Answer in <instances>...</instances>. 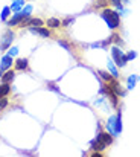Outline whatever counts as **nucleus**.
<instances>
[{"instance_id":"obj_1","label":"nucleus","mask_w":140,"mask_h":157,"mask_svg":"<svg viewBox=\"0 0 140 157\" xmlns=\"http://www.w3.org/2000/svg\"><path fill=\"white\" fill-rule=\"evenodd\" d=\"M100 15H102V18L105 20V23H107L111 29H116V28L119 26V23H120V15H119L117 11H113V9L105 8Z\"/></svg>"},{"instance_id":"obj_2","label":"nucleus","mask_w":140,"mask_h":157,"mask_svg":"<svg viewBox=\"0 0 140 157\" xmlns=\"http://www.w3.org/2000/svg\"><path fill=\"white\" fill-rule=\"evenodd\" d=\"M15 34L11 31V29H6L0 38V51H6L11 44H12V40H14Z\"/></svg>"},{"instance_id":"obj_3","label":"nucleus","mask_w":140,"mask_h":157,"mask_svg":"<svg viewBox=\"0 0 140 157\" xmlns=\"http://www.w3.org/2000/svg\"><path fill=\"white\" fill-rule=\"evenodd\" d=\"M111 55H113V63H116L119 67H123L128 61H127V58H125V55H123V52L119 49V48H113L111 49Z\"/></svg>"},{"instance_id":"obj_4","label":"nucleus","mask_w":140,"mask_h":157,"mask_svg":"<svg viewBox=\"0 0 140 157\" xmlns=\"http://www.w3.org/2000/svg\"><path fill=\"white\" fill-rule=\"evenodd\" d=\"M25 18H26V15H25L21 11H18V12L12 14L11 18L6 20V25H8V26H20V23H21Z\"/></svg>"},{"instance_id":"obj_5","label":"nucleus","mask_w":140,"mask_h":157,"mask_svg":"<svg viewBox=\"0 0 140 157\" xmlns=\"http://www.w3.org/2000/svg\"><path fill=\"white\" fill-rule=\"evenodd\" d=\"M29 31H31V34L40 35L43 38H49L50 37V32H49V29L46 26H32V28H29Z\"/></svg>"},{"instance_id":"obj_6","label":"nucleus","mask_w":140,"mask_h":157,"mask_svg":"<svg viewBox=\"0 0 140 157\" xmlns=\"http://www.w3.org/2000/svg\"><path fill=\"white\" fill-rule=\"evenodd\" d=\"M12 63H14V61H12V56H11V55H8V53L3 55L2 59H0V70H2V72L8 70V69L12 66Z\"/></svg>"},{"instance_id":"obj_7","label":"nucleus","mask_w":140,"mask_h":157,"mask_svg":"<svg viewBox=\"0 0 140 157\" xmlns=\"http://www.w3.org/2000/svg\"><path fill=\"white\" fill-rule=\"evenodd\" d=\"M14 78H15V72H14V70H11V69H8V70L0 76V79H2V82H3V84H11V82L14 81Z\"/></svg>"},{"instance_id":"obj_8","label":"nucleus","mask_w":140,"mask_h":157,"mask_svg":"<svg viewBox=\"0 0 140 157\" xmlns=\"http://www.w3.org/2000/svg\"><path fill=\"white\" fill-rule=\"evenodd\" d=\"M26 3H25V0H12V3H11V11L12 12H18V11H21V8L25 6Z\"/></svg>"},{"instance_id":"obj_9","label":"nucleus","mask_w":140,"mask_h":157,"mask_svg":"<svg viewBox=\"0 0 140 157\" xmlns=\"http://www.w3.org/2000/svg\"><path fill=\"white\" fill-rule=\"evenodd\" d=\"M110 89H111V90H113V92H114L117 96H123V95H125V92L120 89V86H119L116 81H113V79L110 81Z\"/></svg>"},{"instance_id":"obj_10","label":"nucleus","mask_w":140,"mask_h":157,"mask_svg":"<svg viewBox=\"0 0 140 157\" xmlns=\"http://www.w3.org/2000/svg\"><path fill=\"white\" fill-rule=\"evenodd\" d=\"M28 69V59L26 58H18L15 61V70H26Z\"/></svg>"},{"instance_id":"obj_11","label":"nucleus","mask_w":140,"mask_h":157,"mask_svg":"<svg viewBox=\"0 0 140 157\" xmlns=\"http://www.w3.org/2000/svg\"><path fill=\"white\" fill-rule=\"evenodd\" d=\"M46 25L49 26V28L56 29V28H59V26H61V20H59V18H55V17H50V18H47Z\"/></svg>"},{"instance_id":"obj_12","label":"nucleus","mask_w":140,"mask_h":157,"mask_svg":"<svg viewBox=\"0 0 140 157\" xmlns=\"http://www.w3.org/2000/svg\"><path fill=\"white\" fill-rule=\"evenodd\" d=\"M96 139L102 140V142H104L105 145H110V144L113 142V139H111V134H107V133H99Z\"/></svg>"},{"instance_id":"obj_13","label":"nucleus","mask_w":140,"mask_h":157,"mask_svg":"<svg viewBox=\"0 0 140 157\" xmlns=\"http://www.w3.org/2000/svg\"><path fill=\"white\" fill-rule=\"evenodd\" d=\"M114 130H116V134H119L122 131V114L117 113L116 116V121H114Z\"/></svg>"},{"instance_id":"obj_14","label":"nucleus","mask_w":140,"mask_h":157,"mask_svg":"<svg viewBox=\"0 0 140 157\" xmlns=\"http://www.w3.org/2000/svg\"><path fill=\"white\" fill-rule=\"evenodd\" d=\"M11 12H12V11H11V8H9V6H3V9H2V14H0V18H2V21H6V20L9 18V15H12Z\"/></svg>"},{"instance_id":"obj_15","label":"nucleus","mask_w":140,"mask_h":157,"mask_svg":"<svg viewBox=\"0 0 140 157\" xmlns=\"http://www.w3.org/2000/svg\"><path fill=\"white\" fill-rule=\"evenodd\" d=\"M105 144L102 142V140H99V139H96L94 142H92V148H93L94 151H102V150H105Z\"/></svg>"},{"instance_id":"obj_16","label":"nucleus","mask_w":140,"mask_h":157,"mask_svg":"<svg viewBox=\"0 0 140 157\" xmlns=\"http://www.w3.org/2000/svg\"><path fill=\"white\" fill-rule=\"evenodd\" d=\"M9 92H11L9 84H3V82H2V86H0V98H5Z\"/></svg>"},{"instance_id":"obj_17","label":"nucleus","mask_w":140,"mask_h":157,"mask_svg":"<svg viewBox=\"0 0 140 157\" xmlns=\"http://www.w3.org/2000/svg\"><path fill=\"white\" fill-rule=\"evenodd\" d=\"M108 70L111 72V76H113V78H117V76H119L117 69H116V66L113 64V61H108Z\"/></svg>"},{"instance_id":"obj_18","label":"nucleus","mask_w":140,"mask_h":157,"mask_svg":"<svg viewBox=\"0 0 140 157\" xmlns=\"http://www.w3.org/2000/svg\"><path fill=\"white\" fill-rule=\"evenodd\" d=\"M32 11H34V6H32V5H25V6L21 8V12H23L26 17H29V15L32 14Z\"/></svg>"},{"instance_id":"obj_19","label":"nucleus","mask_w":140,"mask_h":157,"mask_svg":"<svg viewBox=\"0 0 140 157\" xmlns=\"http://www.w3.org/2000/svg\"><path fill=\"white\" fill-rule=\"evenodd\" d=\"M72 23H75V17H67V18H64V20L61 21V26H64V28H69Z\"/></svg>"},{"instance_id":"obj_20","label":"nucleus","mask_w":140,"mask_h":157,"mask_svg":"<svg viewBox=\"0 0 140 157\" xmlns=\"http://www.w3.org/2000/svg\"><path fill=\"white\" fill-rule=\"evenodd\" d=\"M113 6H116L117 9H120V11H123V6H122V3L125 2V0H108Z\"/></svg>"},{"instance_id":"obj_21","label":"nucleus","mask_w":140,"mask_h":157,"mask_svg":"<svg viewBox=\"0 0 140 157\" xmlns=\"http://www.w3.org/2000/svg\"><path fill=\"white\" fill-rule=\"evenodd\" d=\"M136 81H137V76H134V75H131V76L128 78V89H130V90H131V89H134Z\"/></svg>"},{"instance_id":"obj_22","label":"nucleus","mask_w":140,"mask_h":157,"mask_svg":"<svg viewBox=\"0 0 140 157\" xmlns=\"http://www.w3.org/2000/svg\"><path fill=\"white\" fill-rule=\"evenodd\" d=\"M108 3H110L108 0H96L94 6H96V8H105V6H107Z\"/></svg>"},{"instance_id":"obj_23","label":"nucleus","mask_w":140,"mask_h":157,"mask_svg":"<svg viewBox=\"0 0 140 157\" xmlns=\"http://www.w3.org/2000/svg\"><path fill=\"white\" fill-rule=\"evenodd\" d=\"M97 73H99L105 81H111V79H113V78H111V75H108V73H107V72H104V70H97Z\"/></svg>"},{"instance_id":"obj_24","label":"nucleus","mask_w":140,"mask_h":157,"mask_svg":"<svg viewBox=\"0 0 140 157\" xmlns=\"http://www.w3.org/2000/svg\"><path fill=\"white\" fill-rule=\"evenodd\" d=\"M17 53H18V48H15V46H14V48H9L8 55H11V56H15Z\"/></svg>"},{"instance_id":"obj_25","label":"nucleus","mask_w":140,"mask_h":157,"mask_svg":"<svg viewBox=\"0 0 140 157\" xmlns=\"http://www.w3.org/2000/svg\"><path fill=\"white\" fill-rule=\"evenodd\" d=\"M47 89H49V90H52V92H56V93H59L58 87H56V86H55L53 82H49V84H47Z\"/></svg>"},{"instance_id":"obj_26","label":"nucleus","mask_w":140,"mask_h":157,"mask_svg":"<svg viewBox=\"0 0 140 157\" xmlns=\"http://www.w3.org/2000/svg\"><path fill=\"white\" fill-rule=\"evenodd\" d=\"M58 44H59V46H62V48H64L66 51H69V52H70V46H69V44H67L66 41H62V40H59V41H58Z\"/></svg>"},{"instance_id":"obj_27","label":"nucleus","mask_w":140,"mask_h":157,"mask_svg":"<svg viewBox=\"0 0 140 157\" xmlns=\"http://www.w3.org/2000/svg\"><path fill=\"white\" fill-rule=\"evenodd\" d=\"M6 105H8V99H6V96H5V98H0V110H2V108H5Z\"/></svg>"},{"instance_id":"obj_28","label":"nucleus","mask_w":140,"mask_h":157,"mask_svg":"<svg viewBox=\"0 0 140 157\" xmlns=\"http://www.w3.org/2000/svg\"><path fill=\"white\" fill-rule=\"evenodd\" d=\"M136 56H137V53H136V52H130L128 55H125L127 61H130V59H133V58H136Z\"/></svg>"},{"instance_id":"obj_29","label":"nucleus","mask_w":140,"mask_h":157,"mask_svg":"<svg viewBox=\"0 0 140 157\" xmlns=\"http://www.w3.org/2000/svg\"><path fill=\"white\" fill-rule=\"evenodd\" d=\"M2 75H3V72H2V70H0V76H2Z\"/></svg>"}]
</instances>
